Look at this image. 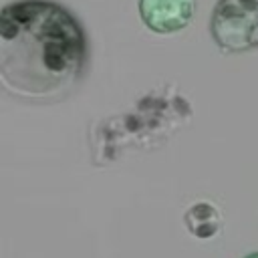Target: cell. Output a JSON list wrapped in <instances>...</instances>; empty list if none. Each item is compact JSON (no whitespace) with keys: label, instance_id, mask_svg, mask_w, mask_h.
<instances>
[{"label":"cell","instance_id":"5","mask_svg":"<svg viewBox=\"0 0 258 258\" xmlns=\"http://www.w3.org/2000/svg\"><path fill=\"white\" fill-rule=\"evenodd\" d=\"M244 258H258V252H250L248 256H244Z\"/></svg>","mask_w":258,"mask_h":258},{"label":"cell","instance_id":"3","mask_svg":"<svg viewBox=\"0 0 258 258\" xmlns=\"http://www.w3.org/2000/svg\"><path fill=\"white\" fill-rule=\"evenodd\" d=\"M196 14V0H139L143 24L157 34L183 30Z\"/></svg>","mask_w":258,"mask_h":258},{"label":"cell","instance_id":"1","mask_svg":"<svg viewBox=\"0 0 258 258\" xmlns=\"http://www.w3.org/2000/svg\"><path fill=\"white\" fill-rule=\"evenodd\" d=\"M87 38L79 20L52 0H18L0 14V81L12 97L58 101L79 83Z\"/></svg>","mask_w":258,"mask_h":258},{"label":"cell","instance_id":"4","mask_svg":"<svg viewBox=\"0 0 258 258\" xmlns=\"http://www.w3.org/2000/svg\"><path fill=\"white\" fill-rule=\"evenodd\" d=\"M183 222H185L189 234H194L200 240L214 238L222 228V216H220L218 208L210 202H198L191 208H187Z\"/></svg>","mask_w":258,"mask_h":258},{"label":"cell","instance_id":"2","mask_svg":"<svg viewBox=\"0 0 258 258\" xmlns=\"http://www.w3.org/2000/svg\"><path fill=\"white\" fill-rule=\"evenodd\" d=\"M210 32L224 52L258 48V0H218Z\"/></svg>","mask_w":258,"mask_h":258}]
</instances>
